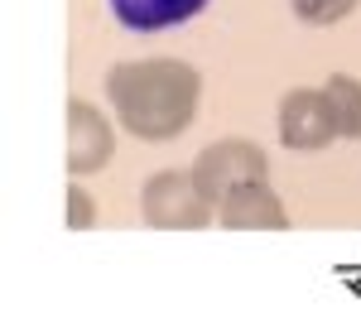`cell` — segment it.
<instances>
[{
  "label": "cell",
  "instance_id": "obj_1",
  "mask_svg": "<svg viewBox=\"0 0 361 332\" xmlns=\"http://www.w3.org/2000/svg\"><path fill=\"white\" fill-rule=\"evenodd\" d=\"M106 102L135 140L164 145L193 125L202 78L183 58H126L106 73Z\"/></svg>",
  "mask_w": 361,
  "mask_h": 332
},
{
  "label": "cell",
  "instance_id": "obj_2",
  "mask_svg": "<svg viewBox=\"0 0 361 332\" xmlns=\"http://www.w3.org/2000/svg\"><path fill=\"white\" fill-rule=\"evenodd\" d=\"M212 202L202 197V188L193 183V168H159L145 178L140 188V217L154 231H202L212 226Z\"/></svg>",
  "mask_w": 361,
  "mask_h": 332
},
{
  "label": "cell",
  "instance_id": "obj_3",
  "mask_svg": "<svg viewBox=\"0 0 361 332\" xmlns=\"http://www.w3.org/2000/svg\"><path fill=\"white\" fill-rule=\"evenodd\" d=\"M255 178H270V159L250 140H212L193 159V183L202 188V197L212 207H222L236 188H246Z\"/></svg>",
  "mask_w": 361,
  "mask_h": 332
},
{
  "label": "cell",
  "instance_id": "obj_4",
  "mask_svg": "<svg viewBox=\"0 0 361 332\" xmlns=\"http://www.w3.org/2000/svg\"><path fill=\"white\" fill-rule=\"evenodd\" d=\"M279 140L294 154H313L328 149L337 140V121H333V102L323 87H294L279 102Z\"/></svg>",
  "mask_w": 361,
  "mask_h": 332
},
{
  "label": "cell",
  "instance_id": "obj_5",
  "mask_svg": "<svg viewBox=\"0 0 361 332\" xmlns=\"http://www.w3.org/2000/svg\"><path fill=\"white\" fill-rule=\"evenodd\" d=\"M116 154V130L102 111L82 102V97H68V173H97L106 168Z\"/></svg>",
  "mask_w": 361,
  "mask_h": 332
},
{
  "label": "cell",
  "instance_id": "obj_6",
  "mask_svg": "<svg viewBox=\"0 0 361 332\" xmlns=\"http://www.w3.org/2000/svg\"><path fill=\"white\" fill-rule=\"evenodd\" d=\"M217 221L226 231H289V212H284L279 193L270 188V178H255L246 188H236L217 207Z\"/></svg>",
  "mask_w": 361,
  "mask_h": 332
},
{
  "label": "cell",
  "instance_id": "obj_7",
  "mask_svg": "<svg viewBox=\"0 0 361 332\" xmlns=\"http://www.w3.org/2000/svg\"><path fill=\"white\" fill-rule=\"evenodd\" d=\"M121 29L130 34H159V29H178L193 15L207 10V0H106Z\"/></svg>",
  "mask_w": 361,
  "mask_h": 332
},
{
  "label": "cell",
  "instance_id": "obj_8",
  "mask_svg": "<svg viewBox=\"0 0 361 332\" xmlns=\"http://www.w3.org/2000/svg\"><path fill=\"white\" fill-rule=\"evenodd\" d=\"M328 102H333V121H337V140H361V82L347 73H333L328 82Z\"/></svg>",
  "mask_w": 361,
  "mask_h": 332
},
{
  "label": "cell",
  "instance_id": "obj_9",
  "mask_svg": "<svg viewBox=\"0 0 361 332\" xmlns=\"http://www.w3.org/2000/svg\"><path fill=\"white\" fill-rule=\"evenodd\" d=\"M289 5H294V15L313 29L337 25V20H347V15L357 10V0H289Z\"/></svg>",
  "mask_w": 361,
  "mask_h": 332
},
{
  "label": "cell",
  "instance_id": "obj_10",
  "mask_svg": "<svg viewBox=\"0 0 361 332\" xmlns=\"http://www.w3.org/2000/svg\"><path fill=\"white\" fill-rule=\"evenodd\" d=\"M68 226H73V231L97 226V202H92L87 188H78V183H68Z\"/></svg>",
  "mask_w": 361,
  "mask_h": 332
}]
</instances>
